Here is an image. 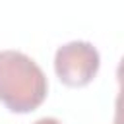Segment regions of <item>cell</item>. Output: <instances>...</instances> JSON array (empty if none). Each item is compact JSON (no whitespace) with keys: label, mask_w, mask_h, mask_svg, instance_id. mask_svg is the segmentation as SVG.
<instances>
[{"label":"cell","mask_w":124,"mask_h":124,"mask_svg":"<svg viewBox=\"0 0 124 124\" xmlns=\"http://www.w3.org/2000/svg\"><path fill=\"white\" fill-rule=\"evenodd\" d=\"M48 81L39 64L19 50H0V103L8 110L25 114L46 97Z\"/></svg>","instance_id":"obj_1"},{"label":"cell","mask_w":124,"mask_h":124,"mask_svg":"<svg viewBox=\"0 0 124 124\" xmlns=\"http://www.w3.org/2000/svg\"><path fill=\"white\" fill-rule=\"evenodd\" d=\"M101 66L99 50L89 41H70L56 48L54 72L68 87H85L93 81Z\"/></svg>","instance_id":"obj_2"},{"label":"cell","mask_w":124,"mask_h":124,"mask_svg":"<svg viewBox=\"0 0 124 124\" xmlns=\"http://www.w3.org/2000/svg\"><path fill=\"white\" fill-rule=\"evenodd\" d=\"M116 81L120 85L118 95L114 99V120L112 124H124V56L116 66Z\"/></svg>","instance_id":"obj_3"},{"label":"cell","mask_w":124,"mask_h":124,"mask_svg":"<svg viewBox=\"0 0 124 124\" xmlns=\"http://www.w3.org/2000/svg\"><path fill=\"white\" fill-rule=\"evenodd\" d=\"M33 124H62V122H60V120H56V118H52V116H45V118L35 120Z\"/></svg>","instance_id":"obj_4"}]
</instances>
